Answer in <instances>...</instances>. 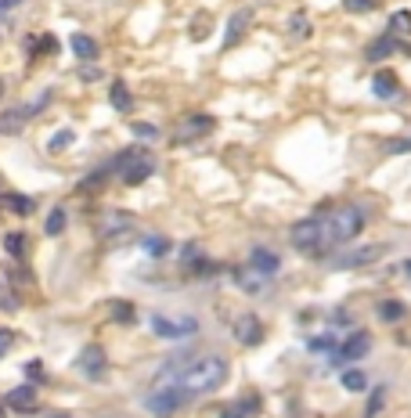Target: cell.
<instances>
[{"mask_svg":"<svg viewBox=\"0 0 411 418\" xmlns=\"http://www.w3.org/2000/svg\"><path fill=\"white\" fill-rule=\"evenodd\" d=\"M321 227H324V242H329V249L346 245V242H354L364 231V213L357 206H343V209H332L329 217H321Z\"/></svg>","mask_w":411,"mask_h":418,"instance_id":"2","label":"cell"},{"mask_svg":"<svg viewBox=\"0 0 411 418\" xmlns=\"http://www.w3.org/2000/svg\"><path fill=\"white\" fill-rule=\"evenodd\" d=\"M0 91H4V83H0Z\"/></svg>","mask_w":411,"mask_h":418,"instance_id":"42","label":"cell"},{"mask_svg":"<svg viewBox=\"0 0 411 418\" xmlns=\"http://www.w3.org/2000/svg\"><path fill=\"white\" fill-rule=\"evenodd\" d=\"M112 170H119L126 184H141L156 173V159H151L144 148H123L112 162Z\"/></svg>","mask_w":411,"mask_h":418,"instance_id":"3","label":"cell"},{"mask_svg":"<svg viewBox=\"0 0 411 418\" xmlns=\"http://www.w3.org/2000/svg\"><path fill=\"white\" fill-rule=\"evenodd\" d=\"M134 134H137V137H144V141L159 137V130H156V127H148V123H134Z\"/></svg>","mask_w":411,"mask_h":418,"instance_id":"34","label":"cell"},{"mask_svg":"<svg viewBox=\"0 0 411 418\" xmlns=\"http://www.w3.org/2000/svg\"><path fill=\"white\" fill-rule=\"evenodd\" d=\"M404 267H408V274H411V260H408V263H404Z\"/></svg>","mask_w":411,"mask_h":418,"instance_id":"40","label":"cell"},{"mask_svg":"<svg viewBox=\"0 0 411 418\" xmlns=\"http://www.w3.org/2000/svg\"><path fill=\"white\" fill-rule=\"evenodd\" d=\"M256 408H260L256 396H246V401H238V404L224 408V415H221V418H253V415H256Z\"/></svg>","mask_w":411,"mask_h":418,"instance_id":"20","label":"cell"},{"mask_svg":"<svg viewBox=\"0 0 411 418\" xmlns=\"http://www.w3.org/2000/svg\"><path fill=\"white\" fill-rule=\"evenodd\" d=\"M4 249H8L11 256H26V235H8Z\"/></svg>","mask_w":411,"mask_h":418,"instance_id":"28","label":"cell"},{"mask_svg":"<svg viewBox=\"0 0 411 418\" xmlns=\"http://www.w3.org/2000/svg\"><path fill=\"white\" fill-rule=\"evenodd\" d=\"M51 418H69V415H51Z\"/></svg>","mask_w":411,"mask_h":418,"instance_id":"41","label":"cell"},{"mask_svg":"<svg viewBox=\"0 0 411 418\" xmlns=\"http://www.w3.org/2000/svg\"><path fill=\"white\" fill-rule=\"evenodd\" d=\"M368 350H372V336H368V332H354V336L332 353V361L336 364L339 361H361V357H368Z\"/></svg>","mask_w":411,"mask_h":418,"instance_id":"7","label":"cell"},{"mask_svg":"<svg viewBox=\"0 0 411 418\" xmlns=\"http://www.w3.org/2000/svg\"><path fill=\"white\" fill-rule=\"evenodd\" d=\"M343 4H346V11H372L375 8V0H343Z\"/></svg>","mask_w":411,"mask_h":418,"instance_id":"33","label":"cell"},{"mask_svg":"<svg viewBox=\"0 0 411 418\" xmlns=\"http://www.w3.org/2000/svg\"><path fill=\"white\" fill-rule=\"evenodd\" d=\"M234 339L242 343V346L264 343V325H260V318H253V314H242V318L234 321Z\"/></svg>","mask_w":411,"mask_h":418,"instance_id":"8","label":"cell"},{"mask_svg":"<svg viewBox=\"0 0 411 418\" xmlns=\"http://www.w3.org/2000/svg\"><path fill=\"white\" fill-rule=\"evenodd\" d=\"M126 227H134V217L130 213H119V209H108V213L101 217V224H98V231H101V238H108V235H119V231H126Z\"/></svg>","mask_w":411,"mask_h":418,"instance_id":"11","label":"cell"},{"mask_svg":"<svg viewBox=\"0 0 411 418\" xmlns=\"http://www.w3.org/2000/svg\"><path fill=\"white\" fill-rule=\"evenodd\" d=\"M73 51H76L80 61H94V58H98V44H94L91 36H83V33L73 36Z\"/></svg>","mask_w":411,"mask_h":418,"instance_id":"19","label":"cell"},{"mask_svg":"<svg viewBox=\"0 0 411 418\" xmlns=\"http://www.w3.org/2000/svg\"><path fill=\"white\" fill-rule=\"evenodd\" d=\"M382 401H386V389H382V386L372 389V396H368V408H364V418H375L379 408H382Z\"/></svg>","mask_w":411,"mask_h":418,"instance_id":"26","label":"cell"},{"mask_svg":"<svg viewBox=\"0 0 411 418\" xmlns=\"http://www.w3.org/2000/svg\"><path fill=\"white\" fill-rule=\"evenodd\" d=\"M108 101H112V109H116V112H130V109H134V98H130V91H126V83H123V79L112 83V91H108Z\"/></svg>","mask_w":411,"mask_h":418,"instance_id":"17","label":"cell"},{"mask_svg":"<svg viewBox=\"0 0 411 418\" xmlns=\"http://www.w3.org/2000/svg\"><path fill=\"white\" fill-rule=\"evenodd\" d=\"M22 119H29V116H26V109L4 112V116H0V130H4V134H15V130L22 127Z\"/></svg>","mask_w":411,"mask_h":418,"instance_id":"22","label":"cell"},{"mask_svg":"<svg viewBox=\"0 0 411 418\" xmlns=\"http://www.w3.org/2000/svg\"><path fill=\"white\" fill-rule=\"evenodd\" d=\"M105 350L101 346H87L83 350V357H80V371L87 375V379H101V375H105Z\"/></svg>","mask_w":411,"mask_h":418,"instance_id":"10","label":"cell"},{"mask_svg":"<svg viewBox=\"0 0 411 418\" xmlns=\"http://www.w3.org/2000/svg\"><path fill=\"white\" fill-rule=\"evenodd\" d=\"M394 47H397L394 40H386V36H382V40H375V44L368 47V58H386V54H394Z\"/></svg>","mask_w":411,"mask_h":418,"instance_id":"27","label":"cell"},{"mask_svg":"<svg viewBox=\"0 0 411 418\" xmlns=\"http://www.w3.org/2000/svg\"><path fill=\"white\" fill-rule=\"evenodd\" d=\"M65 144H73V134H69V130H61V134L51 137V148H65Z\"/></svg>","mask_w":411,"mask_h":418,"instance_id":"37","label":"cell"},{"mask_svg":"<svg viewBox=\"0 0 411 418\" xmlns=\"http://www.w3.org/2000/svg\"><path fill=\"white\" fill-rule=\"evenodd\" d=\"M11 343H15V332H8V328H0V357L11 350Z\"/></svg>","mask_w":411,"mask_h":418,"instance_id":"35","label":"cell"},{"mask_svg":"<svg viewBox=\"0 0 411 418\" xmlns=\"http://www.w3.org/2000/svg\"><path fill=\"white\" fill-rule=\"evenodd\" d=\"M249 267H256L260 274H267V278H274V274H278V267H281V260H278V253H271V249H264V245H256L253 253H249Z\"/></svg>","mask_w":411,"mask_h":418,"instance_id":"12","label":"cell"},{"mask_svg":"<svg viewBox=\"0 0 411 418\" xmlns=\"http://www.w3.org/2000/svg\"><path fill=\"white\" fill-rule=\"evenodd\" d=\"M292 33H296V36H307V33H311V26H307V18H303V15L292 18Z\"/></svg>","mask_w":411,"mask_h":418,"instance_id":"36","label":"cell"},{"mask_svg":"<svg viewBox=\"0 0 411 418\" xmlns=\"http://www.w3.org/2000/svg\"><path fill=\"white\" fill-rule=\"evenodd\" d=\"M389 26H394L397 33H408V29H411V15H408V11H397V15H394V22H389Z\"/></svg>","mask_w":411,"mask_h":418,"instance_id":"32","label":"cell"},{"mask_svg":"<svg viewBox=\"0 0 411 418\" xmlns=\"http://www.w3.org/2000/svg\"><path fill=\"white\" fill-rule=\"evenodd\" d=\"M372 91H375L379 98H401V83H397V76H394V72H375Z\"/></svg>","mask_w":411,"mask_h":418,"instance_id":"16","label":"cell"},{"mask_svg":"<svg viewBox=\"0 0 411 418\" xmlns=\"http://www.w3.org/2000/svg\"><path fill=\"white\" fill-rule=\"evenodd\" d=\"M112 318L119 325H130V321H134V307H130V303H112Z\"/></svg>","mask_w":411,"mask_h":418,"instance_id":"29","label":"cell"},{"mask_svg":"<svg viewBox=\"0 0 411 418\" xmlns=\"http://www.w3.org/2000/svg\"><path fill=\"white\" fill-rule=\"evenodd\" d=\"M65 231V209H54L47 217V235H61Z\"/></svg>","mask_w":411,"mask_h":418,"instance_id":"30","label":"cell"},{"mask_svg":"<svg viewBox=\"0 0 411 418\" xmlns=\"http://www.w3.org/2000/svg\"><path fill=\"white\" fill-rule=\"evenodd\" d=\"M151 332L163 339H184V336H195L199 332V321L195 318H163V314H156L151 318Z\"/></svg>","mask_w":411,"mask_h":418,"instance_id":"6","label":"cell"},{"mask_svg":"<svg viewBox=\"0 0 411 418\" xmlns=\"http://www.w3.org/2000/svg\"><path fill=\"white\" fill-rule=\"evenodd\" d=\"M18 4H22V0H0V18H4V15H11Z\"/></svg>","mask_w":411,"mask_h":418,"instance_id":"39","label":"cell"},{"mask_svg":"<svg viewBox=\"0 0 411 418\" xmlns=\"http://www.w3.org/2000/svg\"><path fill=\"white\" fill-rule=\"evenodd\" d=\"M51 51H58V40L43 33V36H40V44L33 47V54H51Z\"/></svg>","mask_w":411,"mask_h":418,"instance_id":"31","label":"cell"},{"mask_svg":"<svg viewBox=\"0 0 411 418\" xmlns=\"http://www.w3.org/2000/svg\"><path fill=\"white\" fill-rule=\"evenodd\" d=\"M386 152H394V155H401V152H411V141H394V144H386Z\"/></svg>","mask_w":411,"mask_h":418,"instance_id":"38","label":"cell"},{"mask_svg":"<svg viewBox=\"0 0 411 418\" xmlns=\"http://www.w3.org/2000/svg\"><path fill=\"white\" fill-rule=\"evenodd\" d=\"M234 281H238V288L242 292H249V296H260V292L267 288V274H260L256 267H234Z\"/></svg>","mask_w":411,"mask_h":418,"instance_id":"9","label":"cell"},{"mask_svg":"<svg viewBox=\"0 0 411 418\" xmlns=\"http://www.w3.org/2000/svg\"><path fill=\"white\" fill-rule=\"evenodd\" d=\"M191 396H202V393H213L227 382V361L224 357H195L177 379Z\"/></svg>","mask_w":411,"mask_h":418,"instance_id":"1","label":"cell"},{"mask_svg":"<svg viewBox=\"0 0 411 418\" xmlns=\"http://www.w3.org/2000/svg\"><path fill=\"white\" fill-rule=\"evenodd\" d=\"M0 202H4L8 209H11V213H18V217H29L33 213V199L29 195H18V192H8V195H0Z\"/></svg>","mask_w":411,"mask_h":418,"instance_id":"18","label":"cell"},{"mask_svg":"<svg viewBox=\"0 0 411 418\" xmlns=\"http://www.w3.org/2000/svg\"><path fill=\"white\" fill-rule=\"evenodd\" d=\"M8 408H15V411H33V408H36V386L26 382V386L11 389V393H8Z\"/></svg>","mask_w":411,"mask_h":418,"instance_id":"14","label":"cell"},{"mask_svg":"<svg viewBox=\"0 0 411 418\" xmlns=\"http://www.w3.org/2000/svg\"><path fill=\"white\" fill-rule=\"evenodd\" d=\"M343 389H350V393H364V389H368L364 371H343Z\"/></svg>","mask_w":411,"mask_h":418,"instance_id":"23","label":"cell"},{"mask_svg":"<svg viewBox=\"0 0 411 418\" xmlns=\"http://www.w3.org/2000/svg\"><path fill=\"white\" fill-rule=\"evenodd\" d=\"M213 130V119L209 116H191V119H184V127H181V141H191V137H202V134H209Z\"/></svg>","mask_w":411,"mask_h":418,"instance_id":"15","label":"cell"},{"mask_svg":"<svg viewBox=\"0 0 411 418\" xmlns=\"http://www.w3.org/2000/svg\"><path fill=\"white\" fill-rule=\"evenodd\" d=\"M379 318H382V321H401V318H404V303H397V300L379 303Z\"/></svg>","mask_w":411,"mask_h":418,"instance_id":"24","label":"cell"},{"mask_svg":"<svg viewBox=\"0 0 411 418\" xmlns=\"http://www.w3.org/2000/svg\"><path fill=\"white\" fill-rule=\"evenodd\" d=\"M188 401H191V393H188L181 382H166L159 393L148 396V411L156 415V418H166V415H173V411H181Z\"/></svg>","mask_w":411,"mask_h":418,"instance_id":"5","label":"cell"},{"mask_svg":"<svg viewBox=\"0 0 411 418\" xmlns=\"http://www.w3.org/2000/svg\"><path fill=\"white\" fill-rule=\"evenodd\" d=\"M292 245L299 249V253H307V256H321L324 249H329V242H324V227H321V217L299 220V224L292 227Z\"/></svg>","mask_w":411,"mask_h":418,"instance_id":"4","label":"cell"},{"mask_svg":"<svg viewBox=\"0 0 411 418\" xmlns=\"http://www.w3.org/2000/svg\"><path fill=\"white\" fill-rule=\"evenodd\" d=\"M379 256H386V245H364V249H357V253L343 256L339 267H368V263H375Z\"/></svg>","mask_w":411,"mask_h":418,"instance_id":"13","label":"cell"},{"mask_svg":"<svg viewBox=\"0 0 411 418\" xmlns=\"http://www.w3.org/2000/svg\"><path fill=\"white\" fill-rule=\"evenodd\" d=\"M0 418H4V415H0Z\"/></svg>","mask_w":411,"mask_h":418,"instance_id":"43","label":"cell"},{"mask_svg":"<svg viewBox=\"0 0 411 418\" xmlns=\"http://www.w3.org/2000/svg\"><path fill=\"white\" fill-rule=\"evenodd\" d=\"M144 249L151 256H166L170 253V238H163V235H151V238H144Z\"/></svg>","mask_w":411,"mask_h":418,"instance_id":"25","label":"cell"},{"mask_svg":"<svg viewBox=\"0 0 411 418\" xmlns=\"http://www.w3.org/2000/svg\"><path fill=\"white\" fill-rule=\"evenodd\" d=\"M249 18H253L249 11H234V15H231V22H227V36H224V44H234V40L242 36V29L249 26Z\"/></svg>","mask_w":411,"mask_h":418,"instance_id":"21","label":"cell"}]
</instances>
